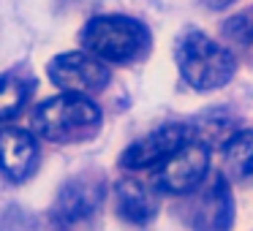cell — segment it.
Instances as JSON below:
<instances>
[{"instance_id":"cell-1","label":"cell","mask_w":253,"mask_h":231,"mask_svg":"<svg viewBox=\"0 0 253 231\" xmlns=\"http://www.w3.org/2000/svg\"><path fill=\"white\" fill-rule=\"evenodd\" d=\"M36 136L55 144H79L101 131V109L79 93H63L41 101L30 115Z\"/></svg>"},{"instance_id":"cell-2","label":"cell","mask_w":253,"mask_h":231,"mask_svg":"<svg viewBox=\"0 0 253 231\" xmlns=\"http://www.w3.org/2000/svg\"><path fill=\"white\" fill-rule=\"evenodd\" d=\"M174 60L180 68L182 79L193 90H218L231 82L237 74V60L223 44L210 38L207 33L196 28H188L177 36L174 41Z\"/></svg>"},{"instance_id":"cell-3","label":"cell","mask_w":253,"mask_h":231,"mask_svg":"<svg viewBox=\"0 0 253 231\" xmlns=\"http://www.w3.org/2000/svg\"><path fill=\"white\" fill-rule=\"evenodd\" d=\"M150 30L144 22L126 14H104L93 17L82 28V46L84 52L95 55L104 63H136L150 52Z\"/></svg>"},{"instance_id":"cell-4","label":"cell","mask_w":253,"mask_h":231,"mask_svg":"<svg viewBox=\"0 0 253 231\" xmlns=\"http://www.w3.org/2000/svg\"><path fill=\"white\" fill-rule=\"evenodd\" d=\"M210 169V147L202 136L185 142L166 163H161L153 174V182L164 193H193L204 182Z\"/></svg>"},{"instance_id":"cell-5","label":"cell","mask_w":253,"mask_h":231,"mask_svg":"<svg viewBox=\"0 0 253 231\" xmlns=\"http://www.w3.org/2000/svg\"><path fill=\"white\" fill-rule=\"evenodd\" d=\"M193 136H199L193 125L185 122H169L164 128H155L153 133L142 136L139 142H133L126 153L120 155V166L128 171H144V169H158L161 163L171 158L185 142H191Z\"/></svg>"},{"instance_id":"cell-6","label":"cell","mask_w":253,"mask_h":231,"mask_svg":"<svg viewBox=\"0 0 253 231\" xmlns=\"http://www.w3.org/2000/svg\"><path fill=\"white\" fill-rule=\"evenodd\" d=\"M52 84L60 87L63 93H79V95H93L109 84V68L104 60H98L90 52H66L57 55L46 66Z\"/></svg>"},{"instance_id":"cell-7","label":"cell","mask_w":253,"mask_h":231,"mask_svg":"<svg viewBox=\"0 0 253 231\" xmlns=\"http://www.w3.org/2000/svg\"><path fill=\"white\" fill-rule=\"evenodd\" d=\"M185 223L191 231H231L234 196L226 177H215L210 185H199L185 207Z\"/></svg>"},{"instance_id":"cell-8","label":"cell","mask_w":253,"mask_h":231,"mask_svg":"<svg viewBox=\"0 0 253 231\" xmlns=\"http://www.w3.org/2000/svg\"><path fill=\"white\" fill-rule=\"evenodd\" d=\"M39 166V142L25 128H0V171L14 182L28 180Z\"/></svg>"},{"instance_id":"cell-9","label":"cell","mask_w":253,"mask_h":231,"mask_svg":"<svg viewBox=\"0 0 253 231\" xmlns=\"http://www.w3.org/2000/svg\"><path fill=\"white\" fill-rule=\"evenodd\" d=\"M101 204V182L93 177H77V180L66 182L55 198V215L57 223H79V220L90 218Z\"/></svg>"},{"instance_id":"cell-10","label":"cell","mask_w":253,"mask_h":231,"mask_svg":"<svg viewBox=\"0 0 253 231\" xmlns=\"http://www.w3.org/2000/svg\"><path fill=\"white\" fill-rule=\"evenodd\" d=\"M117 215L133 226H144L158 215V196L150 185L139 180H123L115 191Z\"/></svg>"},{"instance_id":"cell-11","label":"cell","mask_w":253,"mask_h":231,"mask_svg":"<svg viewBox=\"0 0 253 231\" xmlns=\"http://www.w3.org/2000/svg\"><path fill=\"white\" fill-rule=\"evenodd\" d=\"M36 82L33 79H22L14 74H3L0 77V122H8L22 112L28 98L33 95Z\"/></svg>"},{"instance_id":"cell-12","label":"cell","mask_w":253,"mask_h":231,"mask_svg":"<svg viewBox=\"0 0 253 231\" xmlns=\"http://www.w3.org/2000/svg\"><path fill=\"white\" fill-rule=\"evenodd\" d=\"M226 171L237 180L253 174V131H237L223 147Z\"/></svg>"},{"instance_id":"cell-13","label":"cell","mask_w":253,"mask_h":231,"mask_svg":"<svg viewBox=\"0 0 253 231\" xmlns=\"http://www.w3.org/2000/svg\"><path fill=\"white\" fill-rule=\"evenodd\" d=\"M204 3H207L210 8H226V6H231L234 0H204Z\"/></svg>"},{"instance_id":"cell-14","label":"cell","mask_w":253,"mask_h":231,"mask_svg":"<svg viewBox=\"0 0 253 231\" xmlns=\"http://www.w3.org/2000/svg\"><path fill=\"white\" fill-rule=\"evenodd\" d=\"M245 22H248V30L242 36H248V38H251V44H253V17H245Z\"/></svg>"}]
</instances>
